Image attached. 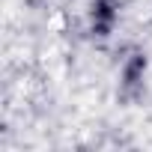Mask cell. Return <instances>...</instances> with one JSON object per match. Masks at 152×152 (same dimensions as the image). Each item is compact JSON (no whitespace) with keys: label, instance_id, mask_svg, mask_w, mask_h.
Here are the masks:
<instances>
[{"label":"cell","instance_id":"7a4b0ae2","mask_svg":"<svg viewBox=\"0 0 152 152\" xmlns=\"http://www.w3.org/2000/svg\"><path fill=\"white\" fill-rule=\"evenodd\" d=\"M122 21V0H90L87 3V33L96 42L113 39Z\"/></svg>","mask_w":152,"mask_h":152},{"label":"cell","instance_id":"6da1fadb","mask_svg":"<svg viewBox=\"0 0 152 152\" xmlns=\"http://www.w3.org/2000/svg\"><path fill=\"white\" fill-rule=\"evenodd\" d=\"M149 72H152V60L143 48H131L116 69V99L122 104H140L146 99V87H149Z\"/></svg>","mask_w":152,"mask_h":152}]
</instances>
